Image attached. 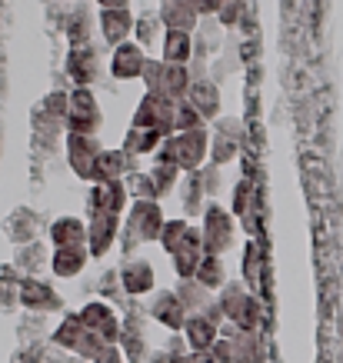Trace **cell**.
I'll use <instances>...</instances> for the list:
<instances>
[{
    "mask_svg": "<svg viewBox=\"0 0 343 363\" xmlns=\"http://www.w3.org/2000/svg\"><path fill=\"white\" fill-rule=\"evenodd\" d=\"M97 27H100V37H103V44L117 50L120 44L133 40V30H137V17H133L130 7H123V11H100L97 13Z\"/></svg>",
    "mask_w": 343,
    "mask_h": 363,
    "instance_id": "cell-14",
    "label": "cell"
},
{
    "mask_svg": "<svg viewBox=\"0 0 343 363\" xmlns=\"http://www.w3.org/2000/svg\"><path fill=\"white\" fill-rule=\"evenodd\" d=\"M203 257H207V250H203V230H200V227H190L187 243L170 257V260H174V274H177L180 280H193L200 264H203Z\"/></svg>",
    "mask_w": 343,
    "mask_h": 363,
    "instance_id": "cell-19",
    "label": "cell"
},
{
    "mask_svg": "<svg viewBox=\"0 0 343 363\" xmlns=\"http://www.w3.org/2000/svg\"><path fill=\"white\" fill-rule=\"evenodd\" d=\"M133 197L127 190V180L113 184H90L87 187V220L94 217H127Z\"/></svg>",
    "mask_w": 343,
    "mask_h": 363,
    "instance_id": "cell-4",
    "label": "cell"
},
{
    "mask_svg": "<svg viewBox=\"0 0 343 363\" xmlns=\"http://www.w3.org/2000/svg\"><path fill=\"white\" fill-rule=\"evenodd\" d=\"M147 313H150L160 327H167L170 333H184V327H187V320H190L187 307L180 303V297L174 290H157Z\"/></svg>",
    "mask_w": 343,
    "mask_h": 363,
    "instance_id": "cell-13",
    "label": "cell"
},
{
    "mask_svg": "<svg viewBox=\"0 0 343 363\" xmlns=\"http://www.w3.org/2000/svg\"><path fill=\"white\" fill-rule=\"evenodd\" d=\"M190 104L203 113V121H220L223 117V104H220V84L217 80H200L190 87Z\"/></svg>",
    "mask_w": 343,
    "mask_h": 363,
    "instance_id": "cell-22",
    "label": "cell"
},
{
    "mask_svg": "<svg viewBox=\"0 0 343 363\" xmlns=\"http://www.w3.org/2000/svg\"><path fill=\"white\" fill-rule=\"evenodd\" d=\"M213 133H217V137H227V140H233V143H244V137H247L244 121H240V117H230V113H223L220 121H213Z\"/></svg>",
    "mask_w": 343,
    "mask_h": 363,
    "instance_id": "cell-44",
    "label": "cell"
},
{
    "mask_svg": "<svg viewBox=\"0 0 343 363\" xmlns=\"http://www.w3.org/2000/svg\"><path fill=\"white\" fill-rule=\"evenodd\" d=\"M197 174H200V184H203V190H207V197H210V200L220 197V190H223V167L203 164Z\"/></svg>",
    "mask_w": 343,
    "mask_h": 363,
    "instance_id": "cell-45",
    "label": "cell"
},
{
    "mask_svg": "<svg viewBox=\"0 0 343 363\" xmlns=\"http://www.w3.org/2000/svg\"><path fill=\"white\" fill-rule=\"evenodd\" d=\"M160 27H164V23H160V17H157V13H144V17L137 21V30H133L137 44L147 50V47L157 40V30H160Z\"/></svg>",
    "mask_w": 343,
    "mask_h": 363,
    "instance_id": "cell-46",
    "label": "cell"
},
{
    "mask_svg": "<svg viewBox=\"0 0 343 363\" xmlns=\"http://www.w3.org/2000/svg\"><path fill=\"white\" fill-rule=\"evenodd\" d=\"M103 127V113L90 87L70 90V117H67V133H80V137H97Z\"/></svg>",
    "mask_w": 343,
    "mask_h": 363,
    "instance_id": "cell-6",
    "label": "cell"
},
{
    "mask_svg": "<svg viewBox=\"0 0 343 363\" xmlns=\"http://www.w3.org/2000/svg\"><path fill=\"white\" fill-rule=\"evenodd\" d=\"M50 243H54V250H67V247H87V220L84 217H74V213H67V217H57L50 227Z\"/></svg>",
    "mask_w": 343,
    "mask_h": 363,
    "instance_id": "cell-20",
    "label": "cell"
},
{
    "mask_svg": "<svg viewBox=\"0 0 343 363\" xmlns=\"http://www.w3.org/2000/svg\"><path fill=\"white\" fill-rule=\"evenodd\" d=\"M4 233H7L17 247L37 243V233H40V213H37V210H30V207L11 210V217L4 220Z\"/></svg>",
    "mask_w": 343,
    "mask_h": 363,
    "instance_id": "cell-21",
    "label": "cell"
},
{
    "mask_svg": "<svg viewBox=\"0 0 343 363\" xmlns=\"http://www.w3.org/2000/svg\"><path fill=\"white\" fill-rule=\"evenodd\" d=\"M207 121H203V113L190 104V100H180L177 104V133H190V130H203Z\"/></svg>",
    "mask_w": 343,
    "mask_h": 363,
    "instance_id": "cell-40",
    "label": "cell"
},
{
    "mask_svg": "<svg viewBox=\"0 0 343 363\" xmlns=\"http://www.w3.org/2000/svg\"><path fill=\"white\" fill-rule=\"evenodd\" d=\"M144 317H127V323H123V337H120V350L123 357H127V363H144L147 357H150V347H147V337H144Z\"/></svg>",
    "mask_w": 343,
    "mask_h": 363,
    "instance_id": "cell-27",
    "label": "cell"
},
{
    "mask_svg": "<svg viewBox=\"0 0 343 363\" xmlns=\"http://www.w3.org/2000/svg\"><path fill=\"white\" fill-rule=\"evenodd\" d=\"M190 227H193L190 220H167L164 223V233H160V247H164V253H170V257H174V253L187 243Z\"/></svg>",
    "mask_w": 343,
    "mask_h": 363,
    "instance_id": "cell-38",
    "label": "cell"
},
{
    "mask_svg": "<svg viewBox=\"0 0 343 363\" xmlns=\"http://www.w3.org/2000/svg\"><path fill=\"white\" fill-rule=\"evenodd\" d=\"M140 170V157H130L123 147L117 150H103L97 160V177H94V184H113V180H127L130 174Z\"/></svg>",
    "mask_w": 343,
    "mask_h": 363,
    "instance_id": "cell-17",
    "label": "cell"
},
{
    "mask_svg": "<svg viewBox=\"0 0 343 363\" xmlns=\"http://www.w3.org/2000/svg\"><path fill=\"white\" fill-rule=\"evenodd\" d=\"M77 313H80V320H84V327H87L90 333L103 337L107 343H120L123 320L117 317V310H113L107 300H90V303H84Z\"/></svg>",
    "mask_w": 343,
    "mask_h": 363,
    "instance_id": "cell-9",
    "label": "cell"
},
{
    "mask_svg": "<svg viewBox=\"0 0 343 363\" xmlns=\"http://www.w3.org/2000/svg\"><path fill=\"white\" fill-rule=\"evenodd\" d=\"M21 286H23V274L13 264L0 267V310L11 313L21 307Z\"/></svg>",
    "mask_w": 343,
    "mask_h": 363,
    "instance_id": "cell-32",
    "label": "cell"
},
{
    "mask_svg": "<svg viewBox=\"0 0 343 363\" xmlns=\"http://www.w3.org/2000/svg\"><path fill=\"white\" fill-rule=\"evenodd\" d=\"M100 11H123V7H130V0H94Z\"/></svg>",
    "mask_w": 343,
    "mask_h": 363,
    "instance_id": "cell-56",
    "label": "cell"
},
{
    "mask_svg": "<svg viewBox=\"0 0 343 363\" xmlns=\"http://www.w3.org/2000/svg\"><path fill=\"white\" fill-rule=\"evenodd\" d=\"M150 177H154L157 194H160V200H164L167 194H174V190H180L184 170H180V167H170V164H157V160H154V167H150Z\"/></svg>",
    "mask_w": 343,
    "mask_h": 363,
    "instance_id": "cell-37",
    "label": "cell"
},
{
    "mask_svg": "<svg viewBox=\"0 0 343 363\" xmlns=\"http://www.w3.org/2000/svg\"><path fill=\"white\" fill-rule=\"evenodd\" d=\"M200 230H203V250L210 257H223L233 247L237 237V220L227 207H220V200H210L203 217H200Z\"/></svg>",
    "mask_w": 343,
    "mask_h": 363,
    "instance_id": "cell-2",
    "label": "cell"
},
{
    "mask_svg": "<svg viewBox=\"0 0 343 363\" xmlns=\"http://www.w3.org/2000/svg\"><path fill=\"white\" fill-rule=\"evenodd\" d=\"M174 140H177V167L184 174H197L203 164H210V140H213L210 127L190 133H174Z\"/></svg>",
    "mask_w": 343,
    "mask_h": 363,
    "instance_id": "cell-8",
    "label": "cell"
},
{
    "mask_svg": "<svg viewBox=\"0 0 343 363\" xmlns=\"http://www.w3.org/2000/svg\"><path fill=\"white\" fill-rule=\"evenodd\" d=\"M21 307L30 310V313H60L64 310V297L47 280H40V277H23Z\"/></svg>",
    "mask_w": 343,
    "mask_h": 363,
    "instance_id": "cell-11",
    "label": "cell"
},
{
    "mask_svg": "<svg viewBox=\"0 0 343 363\" xmlns=\"http://www.w3.org/2000/svg\"><path fill=\"white\" fill-rule=\"evenodd\" d=\"M50 257H54V253H47V247H40V243H27V247H17V260H13V267H17L23 277H37L44 267H50Z\"/></svg>",
    "mask_w": 343,
    "mask_h": 363,
    "instance_id": "cell-33",
    "label": "cell"
},
{
    "mask_svg": "<svg viewBox=\"0 0 343 363\" xmlns=\"http://www.w3.org/2000/svg\"><path fill=\"white\" fill-rule=\"evenodd\" d=\"M160 60L187 67L193 60V33L187 30H164L160 37Z\"/></svg>",
    "mask_w": 343,
    "mask_h": 363,
    "instance_id": "cell-24",
    "label": "cell"
},
{
    "mask_svg": "<svg viewBox=\"0 0 343 363\" xmlns=\"http://www.w3.org/2000/svg\"><path fill=\"white\" fill-rule=\"evenodd\" d=\"M90 264V250L87 247H67V250H54L50 257V274L60 277V280H74L87 270Z\"/></svg>",
    "mask_w": 343,
    "mask_h": 363,
    "instance_id": "cell-26",
    "label": "cell"
},
{
    "mask_svg": "<svg viewBox=\"0 0 343 363\" xmlns=\"http://www.w3.org/2000/svg\"><path fill=\"white\" fill-rule=\"evenodd\" d=\"M130 127H144V130H160L164 137L177 133V104L164 94H147L137 100V111H133Z\"/></svg>",
    "mask_w": 343,
    "mask_h": 363,
    "instance_id": "cell-3",
    "label": "cell"
},
{
    "mask_svg": "<svg viewBox=\"0 0 343 363\" xmlns=\"http://www.w3.org/2000/svg\"><path fill=\"white\" fill-rule=\"evenodd\" d=\"M164 207L157 203V200H133L130 210H127V217H123V227L137 237V240L144 243H160V233H164Z\"/></svg>",
    "mask_w": 343,
    "mask_h": 363,
    "instance_id": "cell-5",
    "label": "cell"
},
{
    "mask_svg": "<svg viewBox=\"0 0 343 363\" xmlns=\"http://www.w3.org/2000/svg\"><path fill=\"white\" fill-rule=\"evenodd\" d=\"M187 340L180 337V340L170 343V350H160L150 357V363H193V353H187Z\"/></svg>",
    "mask_w": 343,
    "mask_h": 363,
    "instance_id": "cell-47",
    "label": "cell"
},
{
    "mask_svg": "<svg viewBox=\"0 0 343 363\" xmlns=\"http://www.w3.org/2000/svg\"><path fill=\"white\" fill-rule=\"evenodd\" d=\"M174 294H177L180 303L187 307L190 317H197V313H207V307H210L213 300H217V294H210V290L200 284L197 277H193V280H180V284L174 286Z\"/></svg>",
    "mask_w": 343,
    "mask_h": 363,
    "instance_id": "cell-29",
    "label": "cell"
},
{
    "mask_svg": "<svg viewBox=\"0 0 343 363\" xmlns=\"http://www.w3.org/2000/svg\"><path fill=\"white\" fill-rule=\"evenodd\" d=\"M137 247H144V243H140L130 230H127V227H123V230H120V250L127 253V257H133V253H137Z\"/></svg>",
    "mask_w": 343,
    "mask_h": 363,
    "instance_id": "cell-55",
    "label": "cell"
},
{
    "mask_svg": "<svg viewBox=\"0 0 343 363\" xmlns=\"http://www.w3.org/2000/svg\"><path fill=\"white\" fill-rule=\"evenodd\" d=\"M217 303L227 313V323H237L240 330H257L264 320V303L254 294H247V284H240V280H230L223 286L217 294Z\"/></svg>",
    "mask_w": 343,
    "mask_h": 363,
    "instance_id": "cell-1",
    "label": "cell"
},
{
    "mask_svg": "<svg viewBox=\"0 0 343 363\" xmlns=\"http://www.w3.org/2000/svg\"><path fill=\"white\" fill-rule=\"evenodd\" d=\"M250 194H254V187H250V180H240L237 184V190H233V217H247V207H250Z\"/></svg>",
    "mask_w": 343,
    "mask_h": 363,
    "instance_id": "cell-49",
    "label": "cell"
},
{
    "mask_svg": "<svg viewBox=\"0 0 343 363\" xmlns=\"http://www.w3.org/2000/svg\"><path fill=\"white\" fill-rule=\"evenodd\" d=\"M120 230H123V220L120 217H94L87 220V250H90V260H100L120 243Z\"/></svg>",
    "mask_w": 343,
    "mask_h": 363,
    "instance_id": "cell-15",
    "label": "cell"
},
{
    "mask_svg": "<svg viewBox=\"0 0 343 363\" xmlns=\"http://www.w3.org/2000/svg\"><path fill=\"white\" fill-rule=\"evenodd\" d=\"M197 280L207 286L210 294H220L223 286L230 284V280H227V267H223V257H210V253H207V257H203V264H200V270H197Z\"/></svg>",
    "mask_w": 343,
    "mask_h": 363,
    "instance_id": "cell-35",
    "label": "cell"
},
{
    "mask_svg": "<svg viewBox=\"0 0 343 363\" xmlns=\"http://www.w3.org/2000/svg\"><path fill=\"white\" fill-rule=\"evenodd\" d=\"M223 4H227V0H193V7L200 11V17H217Z\"/></svg>",
    "mask_w": 343,
    "mask_h": 363,
    "instance_id": "cell-53",
    "label": "cell"
},
{
    "mask_svg": "<svg viewBox=\"0 0 343 363\" xmlns=\"http://www.w3.org/2000/svg\"><path fill=\"white\" fill-rule=\"evenodd\" d=\"M64 150H67V167H70L80 180H87V187H90V184H94V177H97V160H100V154H103L107 147H103L97 137L67 133Z\"/></svg>",
    "mask_w": 343,
    "mask_h": 363,
    "instance_id": "cell-7",
    "label": "cell"
},
{
    "mask_svg": "<svg viewBox=\"0 0 343 363\" xmlns=\"http://www.w3.org/2000/svg\"><path fill=\"white\" fill-rule=\"evenodd\" d=\"M233 347H237V363H257L260 360V340H257V330H244L237 340H233Z\"/></svg>",
    "mask_w": 343,
    "mask_h": 363,
    "instance_id": "cell-42",
    "label": "cell"
},
{
    "mask_svg": "<svg viewBox=\"0 0 343 363\" xmlns=\"http://www.w3.org/2000/svg\"><path fill=\"white\" fill-rule=\"evenodd\" d=\"M37 111L67 127V117H70V94H67V90H50V94L37 104Z\"/></svg>",
    "mask_w": 343,
    "mask_h": 363,
    "instance_id": "cell-36",
    "label": "cell"
},
{
    "mask_svg": "<svg viewBox=\"0 0 343 363\" xmlns=\"http://www.w3.org/2000/svg\"><path fill=\"white\" fill-rule=\"evenodd\" d=\"M210 357L217 363H237V347H233V340H217L213 343V350H210Z\"/></svg>",
    "mask_w": 343,
    "mask_h": 363,
    "instance_id": "cell-50",
    "label": "cell"
},
{
    "mask_svg": "<svg viewBox=\"0 0 343 363\" xmlns=\"http://www.w3.org/2000/svg\"><path fill=\"white\" fill-rule=\"evenodd\" d=\"M223 27H220V21L217 17H203L200 21V27L193 30V57L197 60H210L213 54H220L223 47Z\"/></svg>",
    "mask_w": 343,
    "mask_h": 363,
    "instance_id": "cell-23",
    "label": "cell"
},
{
    "mask_svg": "<svg viewBox=\"0 0 343 363\" xmlns=\"http://www.w3.org/2000/svg\"><path fill=\"white\" fill-rule=\"evenodd\" d=\"M210 197H207V190L200 184V174H184L180 180V207H184V220L190 217H203V210H207Z\"/></svg>",
    "mask_w": 343,
    "mask_h": 363,
    "instance_id": "cell-28",
    "label": "cell"
},
{
    "mask_svg": "<svg viewBox=\"0 0 343 363\" xmlns=\"http://www.w3.org/2000/svg\"><path fill=\"white\" fill-rule=\"evenodd\" d=\"M90 30H94V17H90V11L87 7H74L70 17H67V40H70V47L94 44V40H90Z\"/></svg>",
    "mask_w": 343,
    "mask_h": 363,
    "instance_id": "cell-34",
    "label": "cell"
},
{
    "mask_svg": "<svg viewBox=\"0 0 343 363\" xmlns=\"http://www.w3.org/2000/svg\"><path fill=\"white\" fill-rule=\"evenodd\" d=\"M244 13H247L244 0H227L220 13H217V21H220L223 30H237V27H244Z\"/></svg>",
    "mask_w": 343,
    "mask_h": 363,
    "instance_id": "cell-43",
    "label": "cell"
},
{
    "mask_svg": "<svg viewBox=\"0 0 343 363\" xmlns=\"http://www.w3.org/2000/svg\"><path fill=\"white\" fill-rule=\"evenodd\" d=\"M237 157H240V143H233V140H227V137H217V133H213V140H210V164L227 167V164H233Z\"/></svg>",
    "mask_w": 343,
    "mask_h": 363,
    "instance_id": "cell-41",
    "label": "cell"
},
{
    "mask_svg": "<svg viewBox=\"0 0 343 363\" xmlns=\"http://www.w3.org/2000/svg\"><path fill=\"white\" fill-rule=\"evenodd\" d=\"M97 363H127V357H123L120 343H107L103 347V353L97 357Z\"/></svg>",
    "mask_w": 343,
    "mask_h": 363,
    "instance_id": "cell-52",
    "label": "cell"
},
{
    "mask_svg": "<svg viewBox=\"0 0 343 363\" xmlns=\"http://www.w3.org/2000/svg\"><path fill=\"white\" fill-rule=\"evenodd\" d=\"M157 17L164 23V30H187L193 33L200 27V11L193 7V0H160Z\"/></svg>",
    "mask_w": 343,
    "mask_h": 363,
    "instance_id": "cell-18",
    "label": "cell"
},
{
    "mask_svg": "<svg viewBox=\"0 0 343 363\" xmlns=\"http://www.w3.org/2000/svg\"><path fill=\"white\" fill-rule=\"evenodd\" d=\"M164 74H167V64L150 57V60H147V67H144V77H140V80H144L147 94H160V90H164Z\"/></svg>",
    "mask_w": 343,
    "mask_h": 363,
    "instance_id": "cell-48",
    "label": "cell"
},
{
    "mask_svg": "<svg viewBox=\"0 0 343 363\" xmlns=\"http://www.w3.org/2000/svg\"><path fill=\"white\" fill-rule=\"evenodd\" d=\"M127 190H130L133 200H157L160 203V194H157V184L150 170H137V174L127 177Z\"/></svg>",
    "mask_w": 343,
    "mask_h": 363,
    "instance_id": "cell-39",
    "label": "cell"
},
{
    "mask_svg": "<svg viewBox=\"0 0 343 363\" xmlns=\"http://www.w3.org/2000/svg\"><path fill=\"white\" fill-rule=\"evenodd\" d=\"M257 264H260V253H257V243H247V257H244V277H257Z\"/></svg>",
    "mask_w": 343,
    "mask_h": 363,
    "instance_id": "cell-54",
    "label": "cell"
},
{
    "mask_svg": "<svg viewBox=\"0 0 343 363\" xmlns=\"http://www.w3.org/2000/svg\"><path fill=\"white\" fill-rule=\"evenodd\" d=\"M147 50L137 40H127V44H120L117 50H113L111 64H107V70H111L113 80H120V84H127V80H140L144 77V67H147Z\"/></svg>",
    "mask_w": 343,
    "mask_h": 363,
    "instance_id": "cell-12",
    "label": "cell"
},
{
    "mask_svg": "<svg viewBox=\"0 0 343 363\" xmlns=\"http://www.w3.org/2000/svg\"><path fill=\"white\" fill-rule=\"evenodd\" d=\"M157 164L177 167V140H174V137H167V140L160 143V150H157Z\"/></svg>",
    "mask_w": 343,
    "mask_h": 363,
    "instance_id": "cell-51",
    "label": "cell"
},
{
    "mask_svg": "<svg viewBox=\"0 0 343 363\" xmlns=\"http://www.w3.org/2000/svg\"><path fill=\"white\" fill-rule=\"evenodd\" d=\"M117 274H120V290L127 297H147L154 290V264L147 257H127Z\"/></svg>",
    "mask_w": 343,
    "mask_h": 363,
    "instance_id": "cell-16",
    "label": "cell"
},
{
    "mask_svg": "<svg viewBox=\"0 0 343 363\" xmlns=\"http://www.w3.org/2000/svg\"><path fill=\"white\" fill-rule=\"evenodd\" d=\"M193 363H217L210 353H193Z\"/></svg>",
    "mask_w": 343,
    "mask_h": 363,
    "instance_id": "cell-57",
    "label": "cell"
},
{
    "mask_svg": "<svg viewBox=\"0 0 343 363\" xmlns=\"http://www.w3.org/2000/svg\"><path fill=\"white\" fill-rule=\"evenodd\" d=\"M84 333H87V327H84L80 313H64V317H60V323L54 327V333H50V340H54L60 350L77 353L80 340H84Z\"/></svg>",
    "mask_w": 343,
    "mask_h": 363,
    "instance_id": "cell-31",
    "label": "cell"
},
{
    "mask_svg": "<svg viewBox=\"0 0 343 363\" xmlns=\"http://www.w3.org/2000/svg\"><path fill=\"white\" fill-rule=\"evenodd\" d=\"M167 137L160 130H144V127H130V130L123 133V150L130 157H157V150H160V143H164Z\"/></svg>",
    "mask_w": 343,
    "mask_h": 363,
    "instance_id": "cell-30",
    "label": "cell"
},
{
    "mask_svg": "<svg viewBox=\"0 0 343 363\" xmlns=\"http://www.w3.org/2000/svg\"><path fill=\"white\" fill-rule=\"evenodd\" d=\"M184 340H187L190 353H210L213 343L220 340V327H213L203 313H197V317L187 320V327H184Z\"/></svg>",
    "mask_w": 343,
    "mask_h": 363,
    "instance_id": "cell-25",
    "label": "cell"
},
{
    "mask_svg": "<svg viewBox=\"0 0 343 363\" xmlns=\"http://www.w3.org/2000/svg\"><path fill=\"white\" fill-rule=\"evenodd\" d=\"M67 74L77 87H94L97 77L103 74V54L97 44L87 47H70L67 50Z\"/></svg>",
    "mask_w": 343,
    "mask_h": 363,
    "instance_id": "cell-10",
    "label": "cell"
}]
</instances>
